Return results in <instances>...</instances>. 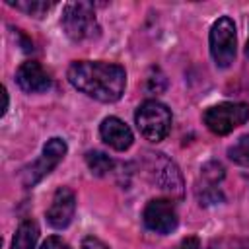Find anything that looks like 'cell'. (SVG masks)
<instances>
[{
    "mask_svg": "<svg viewBox=\"0 0 249 249\" xmlns=\"http://www.w3.org/2000/svg\"><path fill=\"white\" fill-rule=\"evenodd\" d=\"M66 76L78 91L101 103L119 101L126 88L124 68L103 60H76L68 66Z\"/></svg>",
    "mask_w": 249,
    "mask_h": 249,
    "instance_id": "cell-1",
    "label": "cell"
},
{
    "mask_svg": "<svg viewBox=\"0 0 249 249\" xmlns=\"http://www.w3.org/2000/svg\"><path fill=\"white\" fill-rule=\"evenodd\" d=\"M62 29L64 33L76 41H89L99 35V23L93 12V6L89 2H70L64 6L62 12Z\"/></svg>",
    "mask_w": 249,
    "mask_h": 249,
    "instance_id": "cell-2",
    "label": "cell"
},
{
    "mask_svg": "<svg viewBox=\"0 0 249 249\" xmlns=\"http://www.w3.org/2000/svg\"><path fill=\"white\" fill-rule=\"evenodd\" d=\"M134 123L140 130V134L150 140V142H161L171 128V111L167 105H163L158 99H148L144 101L136 113H134Z\"/></svg>",
    "mask_w": 249,
    "mask_h": 249,
    "instance_id": "cell-3",
    "label": "cell"
},
{
    "mask_svg": "<svg viewBox=\"0 0 249 249\" xmlns=\"http://www.w3.org/2000/svg\"><path fill=\"white\" fill-rule=\"evenodd\" d=\"M144 173L146 177L161 191L169 193L171 196H183V177L177 165L160 152H146L144 160Z\"/></svg>",
    "mask_w": 249,
    "mask_h": 249,
    "instance_id": "cell-4",
    "label": "cell"
},
{
    "mask_svg": "<svg viewBox=\"0 0 249 249\" xmlns=\"http://www.w3.org/2000/svg\"><path fill=\"white\" fill-rule=\"evenodd\" d=\"M210 54L218 68L231 66L235 58L237 49V37H235V23L231 18L222 16L218 18L210 27Z\"/></svg>",
    "mask_w": 249,
    "mask_h": 249,
    "instance_id": "cell-5",
    "label": "cell"
},
{
    "mask_svg": "<svg viewBox=\"0 0 249 249\" xmlns=\"http://www.w3.org/2000/svg\"><path fill=\"white\" fill-rule=\"evenodd\" d=\"M247 119H249V105L247 103H231V101L212 105L202 115V121L208 126V130L218 136L230 134L233 128L241 126Z\"/></svg>",
    "mask_w": 249,
    "mask_h": 249,
    "instance_id": "cell-6",
    "label": "cell"
},
{
    "mask_svg": "<svg viewBox=\"0 0 249 249\" xmlns=\"http://www.w3.org/2000/svg\"><path fill=\"white\" fill-rule=\"evenodd\" d=\"M66 152H68V146H66V142L62 138L54 136V138L47 140V144L43 146L41 158L37 161H33L31 165H27L21 171V183L25 187L37 185L45 175H49L62 161V158L66 156Z\"/></svg>",
    "mask_w": 249,
    "mask_h": 249,
    "instance_id": "cell-7",
    "label": "cell"
},
{
    "mask_svg": "<svg viewBox=\"0 0 249 249\" xmlns=\"http://www.w3.org/2000/svg\"><path fill=\"white\" fill-rule=\"evenodd\" d=\"M142 222L150 231L156 233H171L177 228V210L171 204V200L165 198H154L146 204L142 212Z\"/></svg>",
    "mask_w": 249,
    "mask_h": 249,
    "instance_id": "cell-8",
    "label": "cell"
},
{
    "mask_svg": "<svg viewBox=\"0 0 249 249\" xmlns=\"http://www.w3.org/2000/svg\"><path fill=\"white\" fill-rule=\"evenodd\" d=\"M74 212H76L74 193L68 187H58L51 200V206L47 208V214H45L49 226H53L54 230H64L72 222Z\"/></svg>",
    "mask_w": 249,
    "mask_h": 249,
    "instance_id": "cell-9",
    "label": "cell"
},
{
    "mask_svg": "<svg viewBox=\"0 0 249 249\" xmlns=\"http://www.w3.org/2000/svg\"><path fill=\"white\" fill-rule=\"evenodd\" d=\"M16 82L18 86L27 91V93H41V91H47L51 88V78L49 74L45 72V68L35 62V60H27L23 62L18 72H16Z\"/></svg>",
    "mask_w": 249,
    "mask_h": 249,
    "instance_id": "cell-10",
    "label": "cell"
},
{
    "mask_svg": "<svg viewBox=\"0 0 249 249\" xmlns=\"http://www.w3.org/2000/svg\"><path fill=\"white\" fill-rule=\"evenodd\" d=\"M99 136H101V140L107 146H111L117 152L128 150L132 146V140H134L132 130L119 117H107V119H103L101 126H99Z\"/></svg>",
    "mask_w": 249,
    "mask_h": 249,
    "instance_id": "cell-11",
    "label": "cell"
},
{
    "mask_svg": "<svg viewBox=\"0 0 249 249\" xmlns=\"http://www.w3.org/2000/svg\"><path fill=\"white\" fill-rule=\"evenodd\" d=\"M39 239V226L33 220H23L12 239V249H35Z\"/></svg>",
    "mask_w": 249,
    "mask_h": 249,
    "instance_id": "cell-12",
    "label": "cell"
},
{
    "mask_svg": "<svg viewBox=\"0 0 249 249\" xmlns=\"http://www.w3.org/2000/svg\"><path fill=\"white\" fill-rule=\"evenodd\" d=\"M86 163H88L89 171H91L93 175H97V177H103V175H107V173L113 169V160H111L107 154L99 152V150L88 152V154H86Z\"/></svg>",
    "mask_w": 249,
    "mask_h": 249,
    "instance_id": "cell-13",
    "label": "cell"
},
{
    "mask_svg": "<svg viewBox=\"0 0 249 249\" xmlns=\"http://www.w3.org/2000/svg\"><path fill=\"white\" fill-rule=\"evenodd\" d=\"M228 158L239 165L249 167V134H243L233 146L228 148Z\"/></svg>",
    "mask_w": 249,
    "mask_h": 249,
    "instance_id": "cell-14",
    "label": "cell"
},
{
    "mask_svg": "<svg viewBox=\"0 0 249 249\" xmlns=\"http://www.w3.org/2000/svg\"><path fill=\"white\" fill-rule=\"evenodd\" d=\"M8 4L14 6L16 10H21V12H25L29 16H35V18L45 16V12H49L53 8V2H43V0H33V2L31 0H23V2H12V0H8Z\"/></svg>",
    "mask_w": 249,
    "mask_h": 249,
    "instance_id": "cell-15",
    "label": "cell"
},
{
    "mask_svg": "<svg viewBox=\"0 0 249 249\" xmlns=\"http://www.w3.org/2000/svg\"><path fill=\"white\" fill-rule=\"evenodd\" d=\"M208 249H249V237H220L214 239Z\"/></svg>",
    "mask_w": 249,
    "mask_h": 249,
    "instance_id": "cell-16",
    "label": "cell"
},
{
    "mask_svg": "<svg viewBox=\"0 0 249 249\" xmlns=\"http://www.w3.org/2000/svg\"><path fill=\"white\" fill-rule=\"evenodd\" d=\"M202 177H204L210 185H216L218 181H222V179H224V167H222V163H218V161L206 163V165L202 167Z\"/></svg>",
    "mask_w": 249,
    "mask_h": 249,
    "instance_id": "cell-17",
    "label": "cell"
},
{
    "mask_svg": "<svg viewBox=\"0 0 249 249\" xmlns=\"http://www.w3.org/2000/svg\"><path fill=\"white\" fill-rule=\"evenodd\" d=\"M41 249H70V245H68L62 237L51 235V237H47V239L41 243Z\"/></svg>",
    "mask_w": 249,
    "mask_h": 249,
    "instance_id": "cell-18",
    "label": "cell"
},
{
    "mask_svg": "<svg viewBox=\"0 0 249 249\" xmlns=\"http://www.w3.org/2000/svg\"><path fill=\"white\" fill-rule=\"evenodd\" d=\"M82 249H109L99 237H93V235H88V237H84V241H82Z\"/></svg>",
    "mask_w": 249,
    "mask_h": 249,
    "instance_id": "cell-19",
    "label": "cell"
},
{
    "mask_svg": "<svg viewBox=\"0 0 249 249\" xmlns=\"http://www.w3.org/2000/svg\"><path fill=\"white\" fill-rule=\"evenodd\" d=\"M175 249H200V241L196 239V237H185V239H181V243L175 247Z\"/></svg>",
    "mask_w": 249,
    "mask_h": 249,
    "instance_id": "cell-20",
    "label": "cell"
},
{
    "mask_svg": "<svg viewBox=\"0 0 249 249\" xmlns=\"http://www.w3.org/2000/svg\"><path fill=\"white\" fill-rule=\"evenodd\" d=\"M2 97H4V109H2V115H4L6 109H8V91L6 89H2Z\"/></svg>",
    "mask_w": 249,
    "mask_h": 249,
    "instance_id": "cell-21",
    "label": "cell"
},
{
    "mask_svg": "<svg viewBox=\"0 0 249 249\" xmlns=\"http://www.w3.org/2000/svg\"><path fill=\"white\" fill-rule=\"evenodd\" d=\"M245 56L249 58V37H247V45H245Z\"/></svg>",
    "mask_w": 249,
    "mask_h": 249,
    "instance_id": "cell-22",
    "label": "cell"
}]
</instances>
